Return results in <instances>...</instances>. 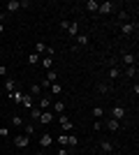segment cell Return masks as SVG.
<instances>
[{
  "mask_svg": "<svg viewBox=\"0 0 139 155\" xmlns=\"http://www.w3.org/2000/svg\"><path fill=\"white\" fill-rule=\"evenodd\" d=\"M56 79H58V72H56V70H49V72H46V79L42 81V86H51V84H56Z\"/></svg>",
  "mask_w": 139,
  "mask_h": 155,
  "instance_id": "cell-1",
  "label": "cell"
},
{
  "mask_svg": "<svg viewBox=\"0 0 139 155\" xmlns=\"http://www.w3.org/2000/svg\"><path fill=\"white\" fill-rule=\"evenodd\" d=\"M28 143H30V139H28V137H23V134L14 137V146H16V148H26Z\"/></svg>",
  "mask_w": 139,
  "mask_h": 155,
  "instance_id": "cell-2",
  "label": "cell"
},
{
  "mask_svg": "<svg viewBox=\"0 0 139 155\" xmlns=\"http://www.w3.org/2000/svg\"><path fill=\"white\" fill-rule=\"evenodd\" d=\"M60 127L65 130V132H72V127H74V125H72V120H70V118H65L63 114H60Z\"/></svg>",
  "mask_w": 139,
  "mask_h": 155,
  "instance_id": "cell-3",
  "label": "cell"
},
{
  "mask_svg": "<svg viewBox=\"0 0 139 155\" xmlns=\"http://www.w3.org/2000/svg\"><path fill=\"white\" fill-rule=\"evenodd\" d=\"M37 120H40V123H44V125H49V123L53 120V114H51V111H42Z\"/></svg>",
  "mask_w": 139,
  "mask_h": 155,
  "instance_id": "cell-4",
  "label": "cell"
},
{
  "mask_svg": "<svg viewBox=\"0 0 139 155\" xmlns=\"http://www.w3.org/2000/svg\"><path fill=\"white\" fill-rule=\"evenodd\" d=\"M98 12L100 14H111L114 12V2H102V5L98 7Z\"/></svg>",
  "mask_w": 139,
  "mask_h": 155,
  "instance_id": "cell-5",
  "label": "cell"
},
{
  "mask_svg": "<svg viewBox=\"0 0 139 155\" xmlns=\"http://www.w3.org/2000/svg\"><path fill=\"white\" fill-rule=\"evenodd\" d=\"M51 143H53V137L51 134H42L40 137V146H42V148H49Z\"/></svg>",
  "mask_w": 139,
  "mask_h": 155,
  "instance_id": "cell-6",
  "label": "cell"
},
{
  "mask_svg": "<svg viewBox=\"0 0 139 155\" xmlns=\"http://www.w3.org/2000/svg\"><path fill=\"white\" fill-rule=\"evenodd\" d=\"M111 116L116 118V120H121V118H125V109H123V107H114V109H111Z\"/></svg>",
  "mask_w": 139,
  "mask_h": 155,
  "instance_id": "cell-7",
  "label": "cell"
},
{
  "mask_svg": "<svg viewBox=\"0 0 139 155\" xmlns=\"http://www.w3.org/2000/svg\"><path fill=\"white\" fill-rule=\"evenodd\" d=\"M134 23H121V32H123V35H132L134 32Z\"/></svg>",
  "mask_w": 139,
  "mask_h": 155,
  "instance_id": "cell-8",
  "label": "cell"
},
{
  "mask_svg": "<svg viewBox=\"0 0 139 155\" xmlns=\"http://www.w3.org/2000/svg\"><path fill=\"white\" fill-rule=\"evenodd\" d=\"M33 100H35V97H30V95H23V97H21V102H19V104H23L26 109H33V107H35V104H33Z\"/></svg>",
  "mask_w": 139,
  "mask_h": 155,
  "instance_id": "cell-9",
  "label": "cell"
},
{
  "mask_svg": "<svg viewBox=\"0 0 139 155\" xmlns=\"http://www.w3.org/2000/svg\"><path fill=\"white\" fill-rule=\"evenodd\" d=\"M28 95H30V97H40V95H42V86H40V84H33Z\"/></svg>",
  "mask_w": 139,
  "mask_h": 155,
  "instance_id": "cell-10",
  "label": "cell"
},
{
  "mask_svg": "<svg viewBox=\"0 0 139 155\" xmlns=\"http://www.w3.org/2000/svg\"><path fill=\"white\" fill-rule=\"evenodd\" d=\"M118 127H121V123L116 120V118H109V120H107V130H111V132H116Z\"/></svg>",
  "mask_w": 139,
  "mask_h": 155,
  "instance_id": "cell-11",
  "label": "cell"
},
{
  "mask_svg": "<svg viewBox=\"0 0 139 155\" xmlns=\"http://www.w3.org/2000/svg\"><path fill=\"white\" fill-rule=\"evenodd\" d=\"M19 0H9V2H7V5H5V9H7V12H16V9H19Z\"/></svg>",
  "mask_w": 139,
  "mask_h": 155,
  "instance_id": "cell-12",
  "label": "cell"
},
{
  "mask_svg": "<svg viewBox=\"0 0 139 155\" xmlns=\"http://www.w3.org/2000/svg\"><path fill=\"white\" fill-rule=\"evenodd\" d=\"M100 150H102V153H111V150H114V143L111 141H102V143H100Z\"/></svg>",
  "mask_w": 139,
  "mask_h": 155,
  "instance_id": "cell-13",
  "label": "cell"
},
{
  "mask_svg": "<svg viewBox=\"0 0 139 155\" xmlns=\"http://www.w3.org/2000/svg\"><path fill=\"white\" fill-rule=\"evenodd\" d=\"M5 88H7V93H14V91H16V81H14V79H7Z\"/></svg>",
  "mask_w": 139,
  "mask_h": 155,
  "instance_id": "cell-14",
  "label": "cell"
},
{
  "mask_svg": "<svg viewBox=\"0 0 139 155\" xmlns=\"http://www.w3.org/2000/svg\"><path fill=\"white\" fill-rule=\"evenodd\" d=\"M42 67H44L46 72H49V70H51V67H53V58H51V56H46V58L42 60Z\"/></svg>",
  "mask_w": 139,
  "mask_h": 155,
  "instance_id": "cell-15",
  "label": "cell"
},
{
  "mask_svg": "<svg viewBox=\"0 0 139 155\" xmlns=\"http://www.w3.org/2000/svg\"><path fill=\"white\" fill-rule=\"evenodd\" d=\"M21 125H23V118H21L19 114H14L12 116V127H21Z\"/></svg>",
  "mask_w": 139,
  "mask_h": 155,
  "instance_id": "cell-16",
  "label": "cell"
},
{
  "mask_svg": "<svg viewBox=\"0 0 139 155\" xmlns=\"http://www.w3.org/2000/svg\"><path fill=\"white\" fill-rule=\"evenodd\" d=\"M123 63H125L127 67H130V65H134V56H132V53H123Z\"/></svg>",
  "mask_w": 139,
  "mask_h": 155,
  "instance_id": "cell-17",
  "label": "cell"
},
{
  "mask_svg": "<svg viewBox=\"0 0 139 155\" xmlns=\"http://www.w3.org/2000/svg\"><path fill=\"white\" fill-rule=\"evenodd\" d=\"M46 51H49V46H46V44H42V42H40V44H35V53H37V56H40V53H46Z\"/></svg>",
  "mask_w": 139,
  "mask_h": 155,
  "instance_id": "cell-18",
  "label": "cell"
},
{
  "mask_svg": "<svg viewBox=\"0 0 139 155\" xmlns=\"http://www.w3.org/2000/svg\"><path fill=\"white\" fill-rule=\"evenodd\" d=\"M49 104H51V97H42V100H40V111H46Z\"/></svg>",
  "mask_w": 139,
  "mask_h": 155,
  "instance_id": "cell-19",
  "label": "cell"
},
{
  "mask_svg": "<svg viewBox=\"0 0 139 155\" xmlns=\"http://www.w3.org/2000/svg\"><path fill=\"white\" fill-rule=\"evenodd\" d=\"M98 2H95V0H88V2H86V9H88V12H98Z\"/></svg>",
  "mask_w": 139,
  "mask_h": 155,
  "instance_id": "cell-20",
  "label": "cell"
},
{
  "mask_svg": "<svg viewBox=\"0 0 139 155\" xmlns=\"http://www.w3.org/2000/svg\"><path fill=\"white\" fill-rule=\"evenodd\" d=\"M67 32H70V35H79V23H70V26H67Z\"/></svg>",
  "mask_w": 139,
  "mask_h": 155,
  "instance_id": "cell-21",
  "label": "cell"
},
{
  "mask_svg": "<svg viewBox=\"0 0 139 155\" xmlns=\"http://www.w3.org/2000/svg\"><path fill=\"white\" fill-rule=\"evenodd\" d=\"M77 44H79V46H86L88 44V35H77Z\"/></svg>",
  "mask_w": 139,
  "mask_h": 155,
  "instance_id": "cell-22",
  "label": "cell"
},
{
  "mask_svg": "<svg viewBox=\"0 0 139 155\" xmlns=\"http://www.w3.org/2000/svg\"><path fill=\"white\" fill-rule=\"evenodd\" d=\"M67 146H70V148L79 146V139H77V137H70V134H67Z\"/></svg>",
  "mask_w": 139,
  "mask_h": 155,
  "instance_id": "cell-23",
  "label": "cell"
},
{
  "mask_svg": "<svg viewBox=\"0 0 139 155\" xmlns=\"http://www.w3.org/2000/svg\"><path fill=\"white\" fill-rule=\"evenodd\" d=\"M53 109L58 111V114H63V111H65V102H60V100H58V102H53Z\"/></svg>",
  "mask_w": 139,
  "mask_h": 155,
  "instance_id": "cell-24",
  "label": "cell"
},
{
  "mask_svg": "<svg viewBox=\"0 0 139 155\" xmlns=\"http://www.w3.org/2000/svg\"><path fill=\"white\" fill-rule=\"evenodd\" d=\"M60 93H63L60 84H51V95H60Z\"/></svg>",
  "mask_w": 139,
  "mask_h": 155,
  "instance_id": "cell-25",
  "label": "cell"
},
{
  "mask_svg": "<svg viewBox=\"0 0 139 155\" xmlns=\"http://www.w3.org/2000/svg\"><path fill=\"white\" fill-rule=\"evenodd\" d=\"M28 63H30V65H37V63H40V56H37V53H30V56H28Z\"/></svg>",
  "mask_w": 139,
  "mask_h": 155,
  "instance_id": "cell-26",
  "label": "cell"
},
{
  "mask_svg": "<svg viewBox=\"0 0 139 155\" xmlns=\"http://www.w3.org/2000/svg\"><path fill=\"white\" fill-rule=\"evenodd\" d=\"M93 116H95V118H102V116H104V109H102V107H95V109H93Z\"/></svg>",
  "mask_w": 139,
  "mask_h": 155,
  "instance_id": "cell-27",
  "label": "cell"
},
{
  "mask_svg": "<svg viewBox=\"0 0 139 155\" xmlns=\"http://www.w3.org/2000/svg\"><path fill=\"white\" fill-rule=\"evenodd\" d=\"M40 107H33V109H30V118H35V120H37V118H40Z\"/></svg>",
  "mask_w": 139,
  "mask_h": 155,
  "instance_id": "cell-28",
  "label": "cell"
},
{
  "mask_svg": "<svg viewBox=\"0 0 139 155\" xmlns=\"http://www.w3.org/2000/svg\"><path fill=\"white\" fill-rule=\"evenodd\" d=\"M109 77H111V79H118L121 77V70H118V67H111V70H109Z\"/></svg>",
  "mask_w": 139,
  "mask_h": 155,
  "instance_id": "cell-29",
  "label": "cell"
},
{
  "mask_svg": "<svg viewBox=\"0 0 139 155\" xmlns=\"http://www.w3.org/2000/svg\"><path fill=\"white\" fill-rule=\"evenodd\" d=\"M125 74H127V77H130V79H132V77H137V67H134V65H130Z\"/></svg>",
  "mask_w": 139,
  "mask_h": 155,
  "instance_id": "cell-30",
  "label": "cell"
},
{
  "mask_svg": "<svg viewBox=\"0 0 139 155\" xmlns=\"http://www.w3.org/2000/svg\"><path fill=\"white\" fill-rule=\"evenodd\" d=\"M98 91L100 93H109V86H107V84H98Z\"/></svg>",
  "mask_w": 139,
  "mask_h": 155,
  "instance_id": "cell-31",
  "label": "cell"
},
{
  "mask_svg": "<svg viewBox=\"0 0 139 155\" xmlns=\"http://www.w3.org/2000/svg\"><path fill=\"white\" fill-rule=\"evenodd\" d=\"M118 21H121V23H125V21H127V12H121L118 14Z\"/></svg>",
  "mask_w": 139,
  "mask_h": 155,
  "instance_id": "cell-32",
  "label": "cell"
},
{
  "mask_svg": "<svg viewBox=\"0 0 139 155\" xmlns=\"http://www.w3.org/2000/svg\"><path fill=\"white\" fill-rule=\"evenodd\" d=\"M58 143H60V146H67V134H63V137H58Z\"/></svg>",
  "mask_w": 139,
  "mask_h": 155,
  "instance_id": "cell-33",
  "label": "cell"
},
{
  "mask_svg": "<svg viewBox=\"0 0 139 155\" xmlns=\"http://www.w3.org/2000/svg\"><path fill=\"white\" fill-rule=\"evenodd\" d=\"M0 137H9V127H0Z\"/></svg>",
  "mask_w": 139,
  "mask_h": 155,
  "instance_id": "cell-34",
  "label": "cell"
},
{
  "mask_svg": "<svg viewBox=\"0 0 139 155\" xmlns=\"http://www.w3.org/2000/svg\"><path fill=\"white\" fill-rule=\"evenodd\" d=\"M93 130H95V132H100V130H102V123H100V120H95V123H93Z\"/></svg>",
  "mask_w": 139,
  "mask_h": 155,
  "instance_id": "cell-35",
  "label": "cell"
},
{
  "mask_svg": "<svg viewBox=\"0 0 139 155\" xmlns=\"http://www.w3.org/2000/svg\"><path fill=\"white\" fill-rule=\"evenodd\" d=\"M26 134H35V127H33V125H26Z\"/></svg>",
  "mask_w": 139,
  "mask_h": 155,
  "instance_id": "cell-36",
  "label": "cell"
},
{
  "mask_svg": "<svg viewBox=\"0 0 139 155\" xmlns=\"http://www.w3.org/2000/svg\"><path fill=\"white\" fill-rule=\"evenodd\" d=\"M7 74V70H5V65H0V77H5Z\"/></svg>",
  "mask_w": 139,
  "mask_h": 155,
  "instance_id": "cell-37",
  "label": "cell"
},
{
  "mask_svg": "<svg viewBox=\"0 0 139 155\" xmlns=\"http://www.w3.org/2000/svg\"><path fill=\"white\" fill-rule=\"evenodd\" d=\"M58 155H70V150H67V148H60V153Z\"/></svg>",
  "mask_w": 139,
  "mask_h": 155,
  "instance_id": "cell-38",
  "label": "cell"
},
{
  "mask_svg": "<svg viewBox=\"0 0 139 155\" xmlns=\"http://www.w3.org/2000/svg\"><path fill=\"white\" fill-rule=\"evenodd\" d=\"M2 30H5V26H2V23H0V35H2Z\"/></svg>",
  "mask_w": 139,
  "mask_h": 155,
  "instance_id": "cell-39",
  "label": "cell"
},
{
  "mask_svg": "<svg viewBox=\"0 0 139 155\" xmlns=\"http://www.w3.org/2000/svg\"><path fill=\"white\" fill-rule=\"evenodd\" d=\"M0 14H5V9H2V5H0Z\"/></svg>",
  "mask_w": 139,
  "mask_h": 155,
  "instance_id": "cell-40",
  "label": "cell"
},
{
  "mask_svg": "<svg viewBox=\"0 0 139 155\" xmlns=\"http://www.w3.org/2000/svg\"><path fill=\"white\" fill-rule=\"evenodd\" d=\"M35 155H44V153H42V150H40V153H35Z\"/></svg>",
  "mask_w": 139,
  "mask_h": 155,
  "instance_id": "cell-41",
  "label": "cell"
},
{
  "mask_svg": "<svg viewBox=\"0 0 139 155\" xmlns=\"http://www.w3.org/2000/svg\"><path fill=\"white\" fill-rule=\"evenodd\" d=\"M0 56H2V49H0Z\"/></svg>",
  "mask_w": 139,
  "mask_h": 155,
  "instance_id": "cell-42",
  "label": "cell"
},
{
  "mask_svg": "<svg viewBox=\"0 0 139 155\" xmlns=\"http://www.w3.org/2000/svg\"><path fill=\"white\" fill-rule=\"evenodd\" d=\"M0 143H2V139H0Z\"/></svg>",
  "mask_w": 139,
  "mask_h": 155,
  "instance_id": "cell-43",
  "label": "cell"
}]
</instances>
